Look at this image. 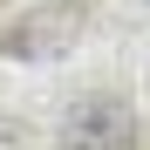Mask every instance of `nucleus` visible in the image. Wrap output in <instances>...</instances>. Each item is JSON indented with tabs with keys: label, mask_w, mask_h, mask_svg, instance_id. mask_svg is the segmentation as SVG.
I'll return each instance as SVG.
<instances>
[{
	"label": "nucleus",
	"mask_w": 150,
	"mask_h": 150,
	"mask_svg": "<svg viewBox=\"0 0 150 150\" xmlns=\"http://www.w3.org/2000/svg\"><path fill=\"white\" fill-rule=\"evenodd\" d=\"M130 137H137V123H130L123 96H75L55 130L62 150H130Z\"/></svg>",
	"instance_id": "f257e3e1"
},
{
	"label": "nucleus",
	"mask_w": 150,
	"mask_h": 150,
	"mask_svg": "<svg viewBox=\"0 0 150 150\" xmlns=\"http://www.w3.org/2000/svg\"><path fill=\"white\" fill-rule=\"evenodd\" d=\"M0 150H21V137H14V130H0Z\"/></svg>",
	"instance_id": "f03ea898"
}]
</instances>
